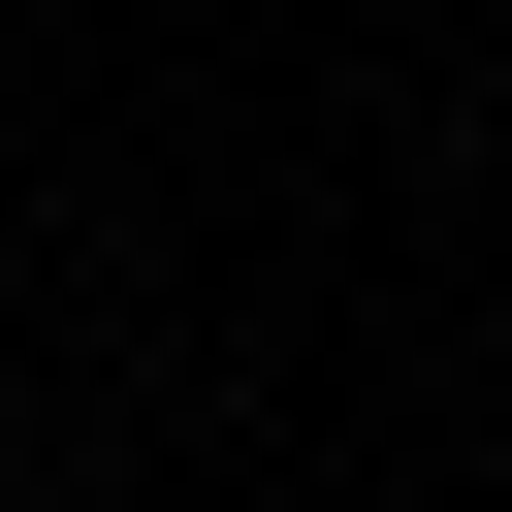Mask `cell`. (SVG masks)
Segmentation results:
<instances>
[]
</instances>
